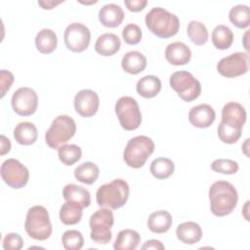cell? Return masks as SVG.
Here are the masks:
<instances>
[{"mask_svg":"<svg viewBox=\"0 0 250 250\" xmlns=\"http://www.w3.org/2000/svg\"><path fill=\"white\" fill-rule=\"evenodd\" d=\"M209 200L211 212L217 217H224L236 207L238 194L230 183L217 181L209 188Z\"/></svg>","mask_w":250,"mask_h":250,"instance_id":"1","label":"cell"},{"mask_svg":"<svg viewBox=\"0 0 250 250\" xmlns=\"http://www.w3.org/2000/svg\"><path fill=\"white\" fill-rule=\"evenodd\" d=\"M145 21L148 30L160 38L173 37L180 28L178 17L161 7H154L147 12Z\"/></svg>","mask_w":250,"mask_h":250,"instance_id":"2","label":"cell"},{"mask_svg":"<svg viewBox=\"0 0 250 250\" xmlns=\"http://www.w3.org/2000/svg\"><path fill=\"white\" fill-rule=\"evenodd\" d=\"M129 197V185L122 179H115L102 185L96 193V200L100 207L116 210L125 205Z\"/></svg>","mask_w":250,"mask_h":250,"instance_id":"3","label":"cell"},{"mask_svg":"<svg viewBox=\"0 0 250 250\" xmlns=\"http://www.w3.org/2000/svg\"><path fill=\"white\" fill-rule=\"evenodd\" d=\"M24 229L29 237L43 241L52 234V224L47 209L42 205H35L28 209Z\"/></svg>","mask_w":250,"mask_h":250,"instance_id":"4","label":"cell"},{"mask_svg":"<svg viewBox=\"0 0 250 250\" xmlns=\"http://www.w3.org/2000/svg\"><path fill=\"white\" fill-rule=\"evenodd\" d=\"M153 151L154 143L150 138L137 136L128 141L123 151V159L129 167L139 169L145 165Z\"/></svg>","mask_w":250,"mask_h":250,"instance_id":"5","label":"cell"},{"mask_svg":"<svg viewBox=\"0 0 250 250\" xmlns=\"http://www.w3.org/2000/svg\"><path fill=\"white\" fill-rule=\"evenodd\" d=\"M75 121L68 115L57 116L45 133L46 144L54 149L65 145L75 134Z\"/></svg>","mask_w":250,"mask_h":250,"instance_id":"6","label":"cell"},{"mask_svg":"<svg viewBox=\"0 0 250 250\" xmlns=\"http://www.w3.org/2000/svg\"><path fill=\"white\" fill-rule=\"evenodd\" d=\"M114 224L113 213L106 208H102L93 213L89 220L91 229L90 237L98 244H107L112 238L110 229Z\"/></svg>","mask_w":250,"mask_h":250,"instance_id":"7","label":"cell"},{"mask_svg":"<svg viewBox=\"0 0 250 250\" xmlns=\"http://www.w3.org/2000/svg\"><path fill=\"white\" fill-rule=\"evenodd\" d=\"M115 113L121 127L127 131L139 128L142 122V113L137 101L130 96L119 98L115 104Z\"/></svg>","mask_w":250,"mask_h":250,"instance_id":"8","label":"cell"},{"mask_svg":"<svg viewBox=\"0 0 250 250\" xmlns=\"http://www.w3.org/2000/svg\"><path fill=\"white\" fill-rule=\"evenodd\" d=\"M171 88L185 102H191L197 99L201 93L200 82L193 75L185 70L174 72L169 80Z\"/></svg>","mask_w":250,"mask_h":250,"instance_id":"9","label":"cell"},{"mask_svg":"<svg viewBox=\"0 0 250 250\" xmlns=\"http://www.w3.org/2000/svg\"><path fill=\"white\" fill-rule=\"evenodd\" d=\"M1 178L10 188L18 189L23 188L29 179L27 168L15 158L5 160L0 169Z\"/></svg>","mask_w":250,"mask_h":250,"instance_id":"10","label":"cell"},{"mask_svg":"<svg viewBox=\"0 0 250 250\" xmlns=\"http://www.w3.org/2000/svg\"><path fill=\"white\" fill-rule=\"evenodd\" d=\"M63 39L68 50L74 53H81L85 51L90 44L91 32L83 23L72 22L66 26Z\"/></svg>","mask_w":250,"mask_h":250,"instance_id":"11","label":"cell"},{"mask_svg":"<svg viewBox=\"0 0 250 250\" xmlns=\"http://www.w3.org/2000/svg\"><path fill=\"white\" fill-rule=\"evenodd\" d=\"M248 53L236 52L227 56L217 63L218 72L227 78H233L248 71Z\"/></svg>","mask_w":250,"mask_h":250,"instance_id":"12","label":"cell"},{"mask_svg":"<svg viewBox=\"0 0 250 250\" xmlns=\"http://www.w3.org/2000/svg\"><path fill=\"white\" fill-rule=\"evenodd\" d=\"M12 107L21 116L32 115L38 106L36 92L28 87H21L16 90L12 96Z\"/></svg>","mask_w":250,"mask_h":250,"instance_id":"13","label":"cell"},{"mask_svg":"<svg viewBox=\"0 0 250 250\" xmlns=\"http://www.w3.org/2000/svg\"><path fill=\"white\" fill-rule=\"evenodd\" d=\"M100 99L98 94L90 89L79 91L74 97V108L82 117H92L98 111Z\"/></svg>","mask_w":250,"mask_h":250,"instance_id":"14","label":"cell"},{"mask_svg":"<svg viewBox=\"0 0 250 250\" xmlns=\"http://www.w3.org/2000/svg\"><path fill=\"white\" fill-rule=\"evenodd\" d=\"M216 118L213 107L207 104L193 106L188 112V120L191 125L197 128H208Z\"/></svg>","mask_w":250,"mask_h":250,"instance_id":"15","label":"cell"},{"mask_svg":"<svg viewBox=\"0 0 250 250\" xmlns=\"http://www.w3.org/2000/svg\"><path fill=\"white\" fill-rule=\"evenodd\" d=\"M245 108L238 103L229 102L226 104L222 109V120L221 122L242 129L246 121Z\"/></svg>","mask_w":250,"mask_h":250,"instance_id":"16","label":"cell"},{"mask_svg":"<svg viewBox=\"0 0 250 250\" xmlns=\"http://www.w3.org/2000/svg\"><path fill=\"white\" fill-rule=\"evenodd\" d=\"M165 58L173 65H185L190 61L191 51L183 42H172L165 49Z\"/></svg>","mask_w":250,"mask_h":250,"instance_id":"17","label":"cell"},{"mask_svg":"<svg viewBox=\"0 0 250 250\" xmlns=\"http://www.w3.org/2000/svg\"><path fill=\"white\" fill-rule=\"evenodd\" d=\"M124 19L122 8L114 3H109L103 6L99 11V21L106 27H117L121 24Z\"/></svg>","mask_w":250,"mask_h":250,"instance_id":"18","label":"cell"},{"mask_svg":"<svg viewBox=\"0 0 250 250\" xmlns=\"http://www.w3.org/2000/svg\"><path fill=\"white\" fill-rule=\"evenodd\" d=\"M62 195L65 201L78 204L82 208L88 207L91 203V194L89 190L75 184L66 185L62 189Z\"/></svg>","mask_w":250,"mask_h":250,"instance_id":"19","label":"cell"},{"mask_svg":"<svg viewBox=\"0 0 250 250\" xmlns=\"http://www.w3.org/2000/svg\"><path fill=\"white\" fill-rule=\"evenodd\" d=\"M176 235L185 244H195L202 237V229L195 222H185L177 227Z\"/></svg>","mask_w":250,"mask_h":250,"instance_id":"20","label":"cell"},{"mask_svg":"<svg viewBox=\"0 0 250 250\" xmlns=\"http://www.w3.org/2000/svg\"><path fill=\"white\" fill-rule=\"evenodd\" d=\"M121 41L114 33H104L100 35L95 43V50L104 57H109L116 54L120 49Z\"/></svg>","mask_w":250,"mask_h":250,"instance_id":"21","label":"cell"},{"mask_svg":"<svg viewBox=\"0 0 250 250\" xmlns=\"http://www.w3.org/2000/svg\"><path fill=\"white\" fill-rule=\"evenodd\" d=\"M121 66L127 73L136 75L145 70L146 66V58L138 51L126 53L121 61Z\"/></svg>","mask_w":250,"mask_h":250,"instance_id":"22","label":"cell"},{"mask_svg":"<svg viewBox=\"0 0 250 250\" xmlns=\"http://www.w3.org/2000/svg\"><path fill=\"white\" fill-rule=\"evenodd\" d=\"M172 223V216L168 211L158 210L149 215L147 219V228L152 232L161 234L169 230Z\"/></svg>","mask_w":250,"mask_h":250,"instance_id":"23","label":"cell"},{"mask_svg":"<svg viewBox=\"0 0 250 250\" xmlns=\"http://www.w3.org/2000/svg\"><path fill=\"white\" fill-rule=\"evenodd\" d=\"M38 132L36 126L31 122H20L14 129V138L20 145L30 146L37 140Z\"/></svg>","mask_w":250,"mask_h":250,"instance_id":"24","label":"cell"},{"mask_svg":"<svg viewBox=\"0 0 250 250\" xmlns=\"http://www.w3.org/2000/svg\"><path fill=\"white\" fill-rule=\"evenodd\" d=\"M136 89L138 94L144 98H154L161 90V81L155 75H146L137 82Z\"/></svg>","mask_w":250,"mask_h":250,"instance_id":"25","label":"cell"},{"mask_svg":"<svg viewBox=\"0 0 250 250\" xmlns=\"http://www.w3.org/2000/svg\"><path fill=\"white\" fill-rule=\"evenodd\" d=\"M141 240L138 231L130 229H122L118 232L116 239L113 243L115 250H135Z\"/></svg>","mask_w":250,"mask_h":250,"instance_id":"26","label":"cell"},{"mask_svg":"<svg viewBox=\"0 0 250 250\" xmlns=\"http://www.w3.org/2000/svg\"><path fill=\"white\" fill-rule=\"evenodd\" d=\"M58 45V37L50 28L41 29L35 37L36 49L42 54H51Z\"/></svg>","mask_w":250,"mask_h":250,"instance_id":"27","label":"cell"},{"mask_svg":"<svg viewBox=\"0 0 250 250\" xmlns=\"http://www.w3.org/2000/svg\"><path fill=\"white\" fill-rule=\"evenodd\" d=\"M99 175H100L99 167L91 161H86L81 163L74 170L75 179L86 185H93L98 179Z\"/></svg>","mask_w":250,"mask_h":250,"instance_id":"28","label":"cell"},{"mask_svg":"<svg viewBox=\"0 0 250 250\" xmlns=\"http://www.w3.org/2000/svg\"><path fill=\"white\" fill-rule=\"evenodd\" d=\"M83 208L75 203L65 201L60 209V220L66 226L76 225L81 221Z\"/></svg>","mask_w":250,"mask_h":250,"instance_id":"29","label":"cell"},{"mask_svg":"<svg viewBox=\"0 0 250 250\" xmlns=\"http://www.w3.org/2000/svg\"><path fill=\"white\" fill-rule=\"evenodd\" d=\"M233 42L231 29L224 24L217 25L212 31V43L219 50L229 49Z\"/></svg>","mask_w":250,"mask_h":250,"instance_id":"30","label":"cell"},{"mask_svg":"<svg viewBox=\"0 0 250 250\" xmlns=\"http://www.w3.org/2000/svg\"><path fill=\"white\" fill-rule=\"evenodd\" d=\"M175 170L174 162L167 157L155 158L149 167V171L152 176L158 180H164L169 178Z\"/></svg>","mask_w":250,"mask_h":250,"instance_id":"31","label":"cell"},{"mask_svg":"<svg viewBox=\"0 0 250 250\" xmlns=\"http://www.w3.org/2000/svg\"><path fill=\"white\" fill-rule=\"evenodd\" d=\"M229 19L232 24L238 28H246L250 24V9L246 5L238 4L233 6L229 13Z\"/></svg>","mask_w":250,"mask_h":250,"instance_id":"32","label":"cell"},{"mask_svg":"<svg viewBox=\"0 0 250 250\" xmlns=\"http://www.w3.org/2000/svg\"><path fill=\"white\" fill-rule=\"evenodd\" d=\"M187 32L190 41L197 46L204 45L208 41V30L201 21H190L188 24Z\"/></svg>","mask_w":250,"mask_h":250,"instance_id":"33","label":"cell"},{"mask_svg":"<svg viewBox=\"0 0 250 250\" xmlns=\"http://www.w3.org/2000/svg\"><path fill=\"white\" fill-rule=\"evenodd\" d=\"M59 159L62 164L66 166H71L80 160L82 155V150L80 146L76 145H63L58 148Z\"/></svg>","mask_w":250,"mask_h":250,"instance_id":"34","label":"cell"},{"mask_svg":"<svg viewBox=\"0 0 250 250\" xmlns=\"http://www.w3.org/2000/svg\"><path fill=\"white\" fill-rule=\"evenodd\" d=\"M217 133L219 139L225 143V144H234L238 141V139L241 137L242 129L236 128L233 126L227 125L223 122H220L218 128H217Z\"/></svg>","mask_w":250,"mask_h":250,"instance_id":"35","label":"cell"},{"mask_svg":"<svg viewBox=\"0 0 250 250\" xmlns=\"http://www.w3.org/2000/svg\"><path fill=\"white\" fill-rule=\"evenodd\" d=\"M62 243L66 250H79L84 245V237L80 231L69 229L62 234Z\"/></svg>","mask_w":250,"mask_h":250,"instance_id":"36","label":"cell"},{"mask_svg":"<svg viewBox=\"0 0 250 250\" xmlns=\"http://www.w3.org/2000/svg\"><path fill=\"white\" fill-rule=\"evenodd\" d=\"M238 164L236 161L231 159H216L211 164V169L217 173L231 175L238 171Z\"/></svg>","mask_w":250,"mask_h":250,"instance_id":"37","label":"cell"},{"mask_svg":"<svg viewBox=\"0 0 250 250\" xmlns=\"http://www.w3.org/2000/svg\"><path fill=\"white\" fill-rule=\"evenodd\" d=\"M122 37L129 45H136L142 39V29L138 24L128 23L122 30Z\"/></svg>","mask_w":250,"mask_h":250,"instance_id":"38","label":"cell"},{"mask_svg":"<svg viewBox=\"0 0 250 250\" xmlns=\"http://www.w3.org/2000/svg\"><path fill=\"white\" fill-rule=\"evenodd\" d=\"M23 246V240L19 233L10 232L3 239V248L5 250H20Z\"/></svg>","mask_w":250,"mask_h":250,"instance_id":"39","label":"cell"},{"mask_svg":"<svg viewBox=\"0 0 250 250\" xmlns=\"http://www.w3.org/2000/svg\"><path fill=\"white\" fill-rule=\"evenodd\" d=\"M0 79H1V98L6 95V92L9 91L13 82H14V75L11 71L2 69L0 71Z\"/></svg>","mask_w":250,"mask_h":250,"instance_id":"40","label":"cell"},{"mask_svg":"<svg viewBox=\"0 0 250 250\" xmlns=\"http://www.w3.org/2000/svg\"><path fill=\"white\" fill-rule=\"evenodd\" d=\"M125 6L131 12H141L146 6V0H125Z\"/></svg>","mask_w":250,"mask_h":250,"instance_id":"41","label":"cell"},{"mask_svg":"<svg viewBox=\"0 0 250 250\" xmlns=\"http://www.w3.org/2000/svg\"><path fill=\"white\" fill-rule=\"evenodd\" d=\"M142 249H155V250H164L165 246L160 242L159 240L156 239H150L146 240L144 245L142 246Z\"/></svg>","mask_w":250,"mask_h":250,"instance_id":"42","label":"cell"},{"mask_svg":"<svg viewBox=\"0 0 250 250\" xmlns=\"http://www.w3.org/2000/svg\"><path fill=\"white\" fill-rule=\"evenodd\" d=\"M0 139H1V155H5L11 149V142L4 135H1Z\"/></svg>","mask_w":250,"mask_h":250,"instance_id":"43","label":"cell"},{"mask_svg":"<svg viewBox=\"0 0 250 250\" xmlns=\"http://www.w3.org/2000/svg\"><path fill=\"white\" fill-rule=\"evenodd\" d=\"M62 1H38V4L45 10L53 9L55 6L61 4Z\"/></svg>","mask_w":250,"mask_h":250,"instance_id":"44","label":"cell"},{"mask_svg":"<svg viewBox=\"0 0 250 250\" xmlns=\"http://www.w3.org/2000/svg\"><path fill=\"white\" fill-rule=\"evenodd\" d=\"M249 30H247L246 31V33H245V35H244V48L246 49V51L248 52V44H247V36H248V32Z\"/></svg>","mask_w":250,"mask_h":250,"instance_id":"45","label":"cell"}]
</instances>
